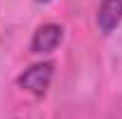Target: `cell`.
<instances>
[{
	"mask_svg": "<svg viewBox=\"0 0 122 119\" xmlns=\"http://www.w3.org/2000/svg\"><path fill=\"white\" fill-rule=\"evenodd\" d=\"M122 23V0H101L96 12V26L103 35H110Z\"/></svg>",
	"mask_w": 122,
	"mask_h": 119,
	"instance_id": "obj_3",
	"label": "cell"
},
{
	"mask_svg": "<svg viewBox=\"0 0 122 119\" xmlns=\"http://www.w3.org/2000/svg\"><path fill=\"white\" fill-rule=\"evenodd\" d=\"M38 2H49V0H38Z\"/></svg>",
	"mask_w": 122,
	"mask_h": 119,
	"instance_id": "obj_4",
	"label": "cell"
},
{
	"mask_svg": "<svg viewBox=\"0 0 122 119\" xmlns=\"http://www.w3.org/2000/svg\"><path fill=\"white\" fill-rule=\"evenodd\" d=\"M52 77H54V65L45 61V63H35L28 70H24L16 82L21 89L30 91L33 96H45L49 84H52Z\"/></svg>",
	"mask_w": 122,
	"mask_h": 119,
	"instance_id": "obj_1",
	"label": "cell"
},
{
	"mask_svg": "<svg viewBox=\"0 0 122 119\" xmlns=\"http://www.w3.org/2000/svg\"><path fill=\"white\" fill-rule=\"evenodd\" d=\"M61 40H63V28L59 23H45L33 33L30 51L33 54H49L61 45Z\"/></svg>",
	"mask_w": 122,
	"mask_h": 119,
	"instance_id": "obj_2",
	"label": "cell"
}]
</instances>
